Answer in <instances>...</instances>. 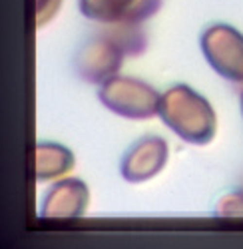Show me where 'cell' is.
Here are the masks:
<instances>
[{"instance_id": "6da1fadb", "label": "cell", "mask_w": 243, "mask_h": 249, "mask_svg": "<svg viewBox=\"0 0 243 249\" xmlns=\"http://www.w3.org/2000/svg\"><path fill=\"white\" fill-rule=\"evenodd\" d=\"M157 116L179 140L191 146H208L217 136L215 108L188 84H174L161 92Z\"/></svg>"}, {"instance_id": "7a4b0ae2", "label": "cell", "mask_w": 243, "mask_h": 249, "mask_svg": "<svg viewBox=\"0 0 243 249\" xmlns=\"http://www.w3.org/2000/svg\"><path fill=\"white\" fill-rule=\"evenodd\" d=\"M98 100L120 118L144 122L159 114L161 94L139 78L116 74L98 86Z\"/></svg>"}, {"instance_id": "3957f363", "label": "cell", "mask_w": 243, "mask_h": 249, "mask_svg": "<svg viewBox=\"0 0 243 249\" xmlns=\"http://www.w3.org/2000/svg\"><path fill=\"white\" fill-rule=\"evenodd\" d=\"M199 46L217 76L243 86V32L227 22H213L201 32Z\"/></svg>"}, {"instance_id": "277c9868", "label": "cell", "mask_w": 243, "mask_h": 249, "mask_svg": "<svg viewBox=\"0 0 243 249\" xmlns=\"http://www.w3.org/2000/svg\"><path fill=\"white\" fill-rule=\"evenodd\" d=\"M126 50L112 34L90 38L80 46L74 56L76 76L92 86L104 84L112 76L120 74L126 60Z\"/></svg>"}, {"instance_id": "5b68a950", "label": "cell", "mask_w": 243, "mask_h": 249, "mask_svg": "<svg viewBox=\"0 0 243 249\" xmlns=\"http://www.w3.org/2000/svg\"><path fill=\"white\" fill-rule=\"evenodd\" d=\"M170 160V146L161 136H144L126 150L120 161V174L128 183H146L164 172Z\"/></svg>"}, {"instance_id": "8992f818", "label": "cell", "mask_w": 243, "mask_h": 249, "mask_svg": "<svg viewBox=\"0 0 243 249\" xmlns=\"http://www.w3.org/2000/svg\"><path fill=\"white\" fill-rule=\"evenodd\" d=\"M159 8L161 0H78L80 14L104 26L141 24Z\"/></svg>"}, {"instance_id": "52a82bcc", "label": "cell", "mask_w": 243, "mask_h": 249, "mask_svg": "<svg viewBox=\"0 0 243 249\" xmlns=\"http://www.w3.org/2000/svg\"><path fill=\"white\" fill-rule=\"evenodd\" d=\"M90 205V188L80 178H62L52 181L48 188L42 205H40V217L42 219H80Z\"/></svg>"}, {"instance_id": "ba28073f", "label": "cell", "mask_w": 243, "mask_h": 249, "mask_svg": "<svg viewBox=\"0 0 243 249\" xmlns=\"http://www.w3.org/2000/svg\"><path fill=\"white\" fill-rule=\"evenodd\" d=\"M76 168L74 152L58 142H38L34 150L36 181L46 183L66 178Z\"/></svg>"}, {"instance_id": "9c48e42d", "label": "cell", "mask_w": 243, "mask_h": 249, "mask_svg": "<svg viewBox=\"0 0 243 249\" xmlns=\"http://www.w3.org/2000/svg\"><path fill=\"white\" fill-rule=\"evenodd\" d=\"M213 215L219 219H243V188L221 196L215 203Z\"/></svg>"}, {"instance_id": "30bf717a", "label": "cell", "mask_w": 243, "mask_h": 249, "mask_svg": "<svg viewBox=\"0 0 243 249\" xmlns=\"http://www.w3.org/2000/svg\"><path fill=\"white\" fill-rule=\"evenodd\" d=\"M64 0H36V26L44 28L58 16Z\"/></svg>"}, {"instance_id": "8fae6325", "label": "cell", "mask_w": 243, "mask_h": 249, "mask_svg": "<svg viewBox=\"0 0 243 249\" xmlns=\"http://www.w3.org/2000/svg\"><path fill=\"white\" fill-rule=\"evenodd\" d=\"M239 102H241V114H243V90L239 92Z\"/></svg>"}, {"instance_id": "7c38bea8", "label": "cell", "mask_w": 243, "mask_h": 249, "mask_svg": "<svg viewBox=\"0 0 243 249\" xmlns=\"http://www.w3.org/2000/svg\"><path fill=\"white\" fill-rule=\"evenodd\" d=\"M241 90H243V86H239V92H241Z\"/></svg>"}]
</instances>
